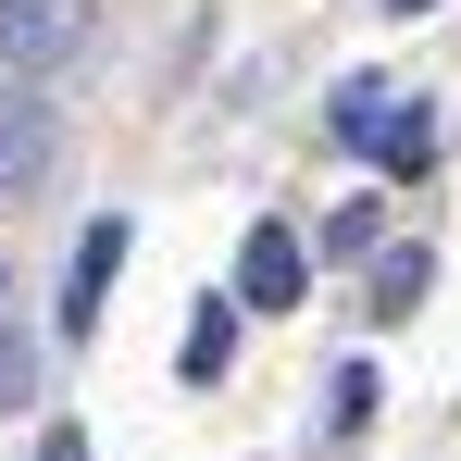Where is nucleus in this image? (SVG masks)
<instances>
[{
	"instance_id": "nucleus-1",
	"label": "nucleus",
	"mask_w": 461,
	"mask_h": 461,
	"mask_svg": "<svg viewBox=\"0 0 461 461\" xmlns=\"http://www.w3.org/2000/svg\"><path fill=\"white\" fill-rule=\"evenodd\" d=\"M337 138H349L362 162H386V175H424V162H437V113L399 100L386 76H349L337 87Z\"/></svg>"
},
{
	"instance_id": "nucleus-2",
	"label": "nucleus",
	"mask_w": 461,
	"mask_h": 461,
	"mask_svg": "<svg viewBox=\"0 0 461 461\" xmlns=\"http://www.w3.org/2000/svg\"><path fill=\"white\" fill-rule=\"evenodd\" d=\"M100 38V0H0V63L13 76H63Z\"/></svg>"
},
{
	"instance_id": "nucleus-3",
	"label": "nucleus",
	"mask_w": 461,
	"mask_h": 461,
	"mask_svg": "<svg viewBox=\"0 0 461 461\" xmlns=\"http://www.w3.org/2000/svg\"><path fill=\"white\" fill-rule=\"evenodd\" d=\"M300 287H312V249L287 225H249V237H237V300H249V312H300Z\"/></svg>"
},
{
	"instance_id": "nucleus-4",
	"label": "nucleus",
	"mask_w": 461,
	"mask_h": 461,
	"mask_svg": "<svg viewBox=\"0 0 461 461\" xmlns=\"http://www.w3.org/2000/svg\"><path fill=\"white\" fill-rule=\"evenodd\" d=\"M38 175H50V100H38V76H25L13 100H0V200L38 187Z\"/></svg>"
},
{
	"instance_id": "nucleus-5",
	"label": "nucleus",
	"mask_w": 461,
	"mask_h": 461,
	"mask_svg": "<svg viewBox=\"0 0 461 461\" xmlns=\"http://www.w3.org/2000/svg\"><path fill=\"white\" fill-rule=\"evenodd\" d=\"M113 262H125V212H100V225L76 237V275H63V337H87V324H100V287H113Z\"/></svg>"
},
{
	"instance_id": "nucleus-6",
	"label": "nucleus",
	"mask_w": 461,
	"mask_h": 461,
	"mask_svg": "<svg viewBox=\"0 0 461 461\" xmlns=\"http://www.w3.org/2000/svg\"><path fill=\"white\" fill-rule=\"evenodd\" d=\"M0 411H38V337H25V287L0 275Z\"/></svg>"
},
{
	"instance_id": "nucleus-7",
	"label": "nucleus",
	"mask_w": 461,
	"mask_h": 461,
	"mask_svg": "<svg viewBox=\"0 0 461 461\" xmlns=\"http://www.w3.org/2000/svg\"><path fill=\"white\" fill-rule=\"evenodd\" d=\"M424 287H437V262L424 249H375V312L399 324V312H424Z\"/></svg>"
},
{
	"instance_id": "nucleus-8",
	"label": "nucleus",
	"mask_w": 461,
	"mask_h": 461,
	"mask_svg": "<svg viewBox=\"0 0 461 461\" xmlns=\"http://www.w3.org/2000/svg\"><path fill=\"white\" fill-rule=\"evenodd\" d=\"M237 312H249V300H212L200 324H187V386H212V375H225V349H237Z\"/></svg>"
},
{
	"instance_id": "nucleus-9",
	"label": "nucleus",
	"mask_w": 461,
	"mask_h": 461,
	"mask_svg": "<svg viewBox=\"0 0 461 461\" xmlns=\"http://www.w3.org/2000/svg\"><path fill=\"white\" fill-rule=\"evenodd\" d=\"M375 399H386V386H375V362H349V375L324 386V424H337V437H362V424H375Z\"/></svg>"
},
{
	"instance_id": "nucleus-10",
	"label": "nucleus",
	"mask_w": 461,
	"mask_h": 461,
	"mask_svg": "<svg viewBox=\"0 0 461 461\" xmlns=\"http://www.w3.org/2000/svg\"><path fill=\"white\" fill-rule=\"evenodd\" d=\"M38 461H87V437H76V424H50V437H38Z\"/></svg>"
},
{
	"instance_id": "nucleus-11",
	"label": "nucleus",
	"mask_w": 461,
	"mask_h": 461,
	"mask_svg": "<svg viewBox=\"0 0 461 461\" xmlns=\"http://www.w3.org/2000/svg\"><path fill=\"white\" fill-rule=\"evenodd\" d=\"M386 13H437V0H386Z\"/></svg>"
}]
</instances>
